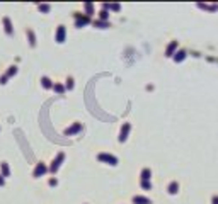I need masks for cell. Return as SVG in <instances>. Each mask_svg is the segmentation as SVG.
<instances>
[{
	"mask_svg": "<svg viewBox=\"0 0 218 204\" xmlns=\"http://www.w3.org/2000/svg\"><path fill=\"white\" fill-rule=\"evenodd\" d=\"M99 158H101V160H104V162H109L111 165H116V158L111 157V155H99Z\"/></svg>",
	"mask_w": 218,
	"mask_h": 204,
	"instance_id": "6da1fadb",
	"label": "cell"
},
{
	"mask_svg": "<svg viewBox=\"0 0 218 204\" xmlns=\"http://www.w3.org/2000/svg\"><path fill=\"white\" fill-rule=\"evenodd\" d=\"M63 36H65V29H63V27H60V31H58V36H56V37H58V41H60V43L63 41Z\"/></svg>",
	"mask_w": 218,
	"mask_h": 204,
	"instance_id": "3957f363",
	"label": "cell"
},
{
	"mask_svg": "<svg viewBox=\"0 0 218 204\" xmlns=\"http://www.w3.org/2000/svg\"><path fill=\"white\" fill-rule=\"evenodd\" d=\"M150 179V172L148 170H143V180H148Z\"/></svg>",
	"mask_w": 218,
	"mask_h": 204,
	"instance_id": "8992f818",
	"label": "cell"
},
{
	"mask_svg": "<svg viewBox=\"0 0 218 204\" xmlns=\"http://www.w3.org/2000/svg\"><path fill=\"white\" fill-rule=\"evenodd\" d=\"M213 204H218V196H215V197H213Z\"/></svg>",
	"mask_w": 218,
	"mask_h": 204,
	"instance_id": "ba28073f",
	"label": "cell"
},
{
	"mask_svg": "<svg viewBox=\"0 0 218 204\" xmlns=\"http://www.w3.org/2000/svg\"><path fill=\"white\" fill-rule=\"evenodd\" d=\"M174 48H176V43H172V44L169 46V49H167V55H169V56H170V53H172V49H174Z\"/></svg>",
	"mask_w": 218,
	"mask_h": 204,
	"instance_id": "52a82bcc",
	"label": "cell"
},
{
	"mask_svg": "<svg viewBox=\"0 0 218 204\" xmlns=\"http://www.w3.org/2000/svg\"><path fill=\"white\" fill-rule=\"evenodd\" d=\"M133 201L135 203H138V204H150V201L148 199H145V197H135Z\"/></svg>",
	"mask_w": 218,
	"mask_h": 204,
	"instance_id": "7a4b0ae2",
	"label": "cell"
},
{
	"mask_svg": "<svg viewBox=\"0 0 218 204\" xmlns=\"http://www.w3.org/2000/svg\"><path fill=\"white\" fill-rule=\"evenodd\" d=\"M184 55H186V53H184V51H181V53H177V56H176V60H177V61H181L182 58H184Z\"/></svg>",
	"mask_w": 218,
	"mask_h": 204,
	"instance_id": "5b68a950",
	"label": "cell"
},
{
	"mask_svg": "<svg viewBox=\"0 0 218 204\" xmlns=\"http://www.w3.org/2000/svg\"><path fill=\"white\" fill-rule=\"evenodd\" d=\"M169 191H170V194H176L177 192V184L172 182V184H170V187H169Z\"/></svg>",
	"mask_w": 218,
	"mask_h": 204,
	"instance_id": "277c9868",
	"label": "cell"
}]
</instances>
